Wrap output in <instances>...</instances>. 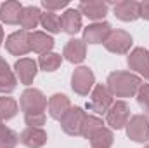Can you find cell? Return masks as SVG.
Segmentation results:
<instances>
[{
  "label": "cell",
  "instance_id": "cell-5",
  "mask_svg": "<svg viewBox=\"0 0 149 148\" xmlns=\"http://www.w3.org/2000/svg\"><path fill=\"white\" fill-rule=\"evenodd\" d=\"M127 134L134 141H148L149 140V118L144 115H135L127 124Z\"/></svg>",
  "mask_w": 149,
  "mask_h": 148
},
{
  "label": "cell",
  "instance_id": "cell-35",
  "mask_svg": "<svg viewBox=\"0 0 149 148\" xmlns=\"http://www.w3.org/2000/svg\"><path fill=\"white\" fill-rule=\"evenodd\" d=\"M0 127H2V120H0Z\"/></svg>",
  "mask_w": 149,
  "mask_h": 148
},
{
  "label": "cell",
  "instance_id": "cell-21",
  "mask_svg": "<svg viewBox=\"0 0 149 148\" xmlns=\"http://www.w3.org/2000/svg\"><path fill=\"white\" fill-rule=\"evenodd\" d=\"M40 16L42 12L38 7H23L21 16H19V25L24 28V32H28L40 23Z\"/></svg>",
  "mask_w": 149,
  "mask_h": 148
},
{
  "label": "cell",
  "instance_id": "cell-1",
  "mask_svg": "<svg viewBox=\"0 0 149 148\" xmlns=\"http://www.w3.org/2000/svg\"><path fill=\"white\" fill-rule=\"evenodd\" d=\"M142 85L141 78L135 77L132 73H125V72H114L108 77V87H109V92L114 96H120V98H128V96H134L139 87Z\"/></svg>",
  "mask_w": 149,
  "mask_h": 148
},
{
  "label": "cell",
  "instance_id": "cell-7",
  "mask_svg": "<svg viewBox=\"0 0 149 148\" xmlns=\"http://www.w3.org/2000/svg\"><path fill=\"white\" fill-rule=\"evenodd\" d=\"M5 47L14 56H24L31 49V45H30V33L21 30V32H16V33L9 35V38L5 40Z\"/></svg>",
  "mask_w": 149,
  "mask_h": 148
},
{
  "label": "cell",
  "instance_id": "cell-36",
  "mask_svg": "<svg viewBox=\"0 0 149 148\" xmlns=\"http://www.w3.org/2000/svg\"><path fill=\"white\" fill-rule=\"evenodd\" d=\"M146 148H149V147H146Z\"/></svg>",
  "mask_w": 149,
  "mask_h": 148
},
{
  "label": "cell",
  "instance_id": "cell-27",
  "mask_svg": "<svg viewBox=\"0 0 149 148\" xmlns=\"http://www.w3.org/2000/svg\"><path fill=\"white\" fill-rule=\"evenodd\" d=\"M17 143V134L9 127H0V148H14Z\"/></svg>",
  "mask_w": 149,
  "mask_h": 148
},
{
  "label": "cell",
  "instance_id": "cell-15",
  "mask_svg": "<svg viewBox=\"0 0 149 148\" xmlns=\"http://www.w3.org/2000/svg\"><path fill=\"white\" fill-rule=\"evenodd\" d=\"M14 68H16V73L19 77V80H21L23 84H26V85L31 84L33 78H35V75H37V63H35L33 59H30V58L19 59Z\"/></svg>",
  "mask_w": 149,
  "mask_h": 148
},
{
  "label": "cell",
  "instance_id": "cell-14",
  "mask_svg": "<svg viewBox=\"0 0 149 148\" xmlns=\"http://www.w3.org/2000/svg\"><path fill=\"white\" fill-rule=\"evenodd\" d=\"M45 141H47V134L40 127H28L21 132V143L28 148H40L45 145Z\"/></svg>",
  "mask_w": 149,
  "mask_h": 148
},
{
  "label": "cell",
  "instance_id": "cell-6",
  "mask_svg": "<svg viewBox=\"0 0 149 148\" xmlns=\"http://www.w3.org/2000/svg\"><path fill=\"white\" fill-rule=\"evenodd\" d=\"M104 45L109 52H116V54H125L130 45H132V37L123 32V30H116V32H109L108 38L104 40Z\"/></svg>",
  "mask_w": 149,
  "mask_h": 148
},
{
  "label": "cell",
  "instance_id": "cell-9",
  "mask_svg": "<svg viewBox=\"0 0 149 148\" xmlns=\"http://www.w3.org/2000/svg\"><path fill=\"white\" fill-rule=\"evenodd\" d=\"M128 117H130L128 105L125 101H116L108 110V124L111 125L113 129H121L123 125L128 124Z\"/></svg>",
  "mask_w": 149,
  "mask_h": 148
},
{
  "label": "cell",
  "instance_id": "cell-8",
  "mask_svg": "<svg viewBox=\"0 0 149 148\" xmlns=\"http://www.w3.org/2000/svg\"><path fill=\"white\" fill-rule=\"evenodd\" d=\"M71 85H73L74 92H78L81 96H87L88 91L94 85V73L85 66L76 68L73 72V77H71Z\"/></svg>",
  "mask_w": 149,
  "mask_h": 148
},
{
  "label": "cell",
  "instance_id": "cell-29",
  "mask_svg": "<svg viewBox=\"0 0 149 148\" xmlns=\"http://www.w3.org/2000/svg\"><path fill=\"white\" fill-rule=\"evenodd\" d=\"M137 101H139V105L144 110L149 111V85L148 84H144V85L139 87V91H137Z\"/></svg>",
  "mask_w": 149,
  "mask_h": 148
},
{
  "label": "cell",
  "instance_id": "cell-4",
  "mask_svg": "<svg viewBox=\"0 0 149 148\" xmlns=\"http://www.w3.org/2000/svg\"><path fill=\"white\" fill-rule=\"evenodd\" d=\"M85 111L78 106L70 108V111L61 118V125H63V131L70 136H80L81 134V125H83V120H85Z\"/></svg>",
  "mask_w": 149,
  "mask_h": 148
},
{
  "label": "cell",
  "instance_id": "cell-3",
  "mask_svg": "<svg viewBox=\"0 0 149 148\" xmlns=\"http://www.w3.org/2000/svg\"><path fill=\"white\" fill-rule=\"evenodd\" d=\"M111 105H113V94L109 92V89L102 84L95 85V89L90 96V101L87 103V108L90 111H95V113L102 115V113H108Z\"/></svg>",
  "mask_w": 149,
  "mask_h": 148
},
{
  "label": "cell",
  "instance_id": "cell-16",
  "mask_svg": "<svg viewBox=\"0 0 149 148\" xmlns=\"http://www.w3.org/2000/svg\"><path fill=\"white\" fill-rule=\"evenodd\" d=\"M61 30H64L70 35H74L76 32L81 30V16H80V11L68 9L61 16Z\"/></svg>",
  "mask_w": 149,
  "mask_h": 148
},
{
  "label": "cell",
  "instance_id": "cell-34",
  "mask_svg": "<svg viewBox=\"0 0 149 148\" xmlns=\"http://www.w3.org/2000/svg\"><path fill=\"white\" fill-rule=\"evenodd\" d=\"M2 40H3V32H2V28H0V44H2Z\"/></svg>",
  "mask_w": 149,
  "mask_h": 148
},
{
  "label": "cell",
  "instance_id": "cell-31",
  "mask_svg": "<svg viewBox=\"0 0 149 148\" xmlns=\"http://www.w3.org/2000/svg\"><path fill=\"white\" fill-rule=\"evenodd\" d=\"M42 5H43L45 9H49V11H52V12H54V9L66 7V5H68V2H66V0H61V2H49V0H43V2H42Z\"/></svg>",
  "mask_w": 149,
  "mask_h": 148
},
{
  "label": "cell",
  "instance_id": "cell-25",
  "mask_svg": "<svg viewBox=\"0 0 149 148\" xmlns=\"http://www.w3.org/2000/svg\"><path fill=\"white\" fill-rule=\"evenodd\" d=\"M40 66H42V70H45V72H54V70H57L59 68V65H61V56L59 54H54V52H47V54H42L40 56Z\"/></svg>",
  "mask_w": 149,
  "mask_h": 148
},
{
  "label": "cell",
  "instance_id": "cell-12",
  "mask_svg": "<svg viewBox=\"0 0 149 148\" xmlns=\"http://www.w3.org/2000/svg\"><path fill=\"white\" fill-rule=\"evenodd\" d=\"M128 65L132 70H135L141 75H144L146 78H149V51L141 49V47L135 49L128 56Z\"/></svg>",
  "mask_w": 149,
  "mask_h": 148
},
{
  "label": "cell",
  "instance_id": "cell-10",
  "mask_svg": "<svg viewBox=\"0 0 149 148\" xmlns=\"http://www.w3.org/2000/svg\"><path fill=\"white\" fill-rule=\"evenodd\" d=\"M114 16L121 21H134L141 18V4L134 0H123L114 4Z\"/></svg>",
  "mask_w": 149,
  "mask_h": 148
},
{
  "label": "cell",
  "instance_id": "cell-20",
  "mask_svg": "<svg viewBox=\"0 0 149 148\" xmlns=\"http://www.w3.org/2000/svg\"><path fill=\"white\" fill-rule=\"evenodd\" d=\"M64 56L71 63H80L85 59V42L83 40H70L68 45L64 47Z\"/></svg>",
  "mask_w": 149,
  "mask_h": 148
},
{
  "label": "cell",
  "instance_id": "cell-23",
  "mask_svg": "<svg viewBox=\"0 0 149 148\" xmlns=\"http://www.w3.org/2000/svg\"><path fill=\"white\" fill-rule=\"evenodd\" d=\"M40 25L50 33H59L61 32V18L52 11H47L45 14L40 16Z\"/></svg>",
  "mask_w": 149,
  "mask_h": 148
},
{
  "label": "cell",
  "instance_id": "cell-22",
  "mask_svg": "<svg viewBox=\"0 0 149 148\" xmlns=\"http://www.w3.org/2000/svg\"><path fill=\"white\" fill-rule=\"evenodd\" d=\"M88 140L92 143V148H109L113 145V134L111 131H108L106 127L97 129Z\"/></svg>",
  "mask_w": 149,
  "mask_h": 148
},
{
  "label": "cell",
  "instance_id": "cell-33",
  "mask_svg": "<svg viewBox=\"0 0 149 148\" xmlns=\"http://www.w3.org/2000/svg\"><path fill=\"white\" fill-rule=\"evenodd\" d=\"M7 73H10V70H9V65L0 58V77H3V75H7Z\"/></svg>",
  "mask_w": 149,
  "mask_h": 148
},
{
  "label": "cell",
  "instance_id": "cell-18",
  "mask_svg": "<svg viewBox=\"0 0 149 148\" xmlns=\"http://www.w3.org/2000/svg\"><path fill=\"white\" fill-rule=\"evenodd\" d=\"M30 45L35 52L47 54L54 47V38L49 37L43 32H33V33H30Z\"/></svg>",
  "mask_w": 149,
  "mask_h": 148
},
{
  "label": "cell",
  "instance_id": "cell-28",
  "mask_svg": "<svg viewBox=\"0 0 149 148\" xmlns=\"http://www.w3.org/2000/svg\"><path fill=\"white\" fill-rule=\"evenodd\" d=\"M16 89V77L12 72L3 77H0V92H12Z\"/></svg>",
  "mask_w": 149,
  "mask_h": 148
},
{
  "label": "cell",
  "instance_id": "cell-2",
  "mask_svg": "<svg viewBox=\"0 0 149 148\" xmlns=\"http://www.w3.org/2000/svg\"><path fill=\"white\" fill-rule=\"evenodd\" d=\"M21 108L24 115H40L47 108V99L37 89H26L21 96Z\"/></svg>",
  "mask_w": 149,
  "mask_h": 148
},
{
  "label": "cell",
  "instance_id": "cell-13",
  "mask_svg": "<svg viewBox=\"0 0 149 148\" xmlns=\"http://www.w3.org/2000/svg\"><path fill=\"white\" fill-rule=\"evenodd\" d=\"M47 106H49L50 117H52V118H57V120H61V118L70 111V108H71L70 99H68L64 94H54V96L49 99Z\"/></svg>",
  "mask_w": 149,
  "mask_h": 148
},
{
  "label": "cell",
  "instance_id": "cell-26",
  "mask_svg": "<svg viewBox=\"0 0 149 148\" xmlns=\"http://www.w3.org/2000/svg\"><path fill=\"white\" fill-rule=\"evenodd\" d=\"M102 125H104V124H102L101 118L87 115L85 120H83V125H81V136H83V138H90V136H92L97 129H101Z\"/></svg>",
  "mask_w": 149,
  "mask_h": 148
},
{
  "label": "cell",
  "instance_id": "cell-24",
  "mask_svg": "<svg viewBox=\"0 0 149 148\" xmlns=\"http://www.w3.org/2000/svg\"><path fill=\"white\" fill-rule=\"evenodd\" d=\"M17 113V103L12 98H0V120L12 118Z\"/></svg>",
  "mask_w": 149,
  "mask_h": 148
},
{
  "label": "cell",
  "instance_id": "cell-32",
  "mask_svg": "<svg viewBox=\"0 0 149 148\" xmlns=\"http://www.w3.org/2000/svg\"><path fill=\"white\" fill-rule=\"evenodd\" d=\"M141 18H144V19L149 21V0L141 4Z\"/></svg>",
  "mask_w": 149,
  "mask_h": 148
},
{
  "label": "cell",
  "instance_id": "cell-11",
  "mask_svg": "<svg viewBox=\"0 0 149 148\" xmlns=\"http://www.w3.org/2000/svg\"><path fill=\"white\" fill-rule=\"evenodd\" d=\"M109 32H111L109 23H106V21L104 23H94V25L85 28L83 42H87V44H101V42H104L108 38Z\"/></svg>",
  "mask_w": 149,
  "mask_h": 148
},
{
  "label": "cell",
  "instance_id": "cell-30",
  "mask_svg": "<svg viewBox=\"0 0 149 148\" xmlns=\"http://www.w3.org/2000/svg\"><path fill=\"white\" fill-rule=\"evenodd\" d=\"M24 120H26V124L30 127H40L45 122V113H40V115H24Z\"/></svg>",
  "mask_w": 149,
  "mask_h": 148
},
{
  "label": "cell",
  "instance_id": "cell-17",
  "mask_svg": "<svg viewBox=\"0 0 149 148\" xmlns=\"http://www.w3.org/2000/svg\"><path fill=\"white\" fill-rule=\"evenodd\" d=\"M78 11L83 12L88 19H102L108 12V4L104 2H81Z\"/></svg>",
  "mask_w": 149,
  "mask_h": 148
},
{
  "label": "cell",
  "instance_id": "cell-19",
  "mask_svg": "<svg viewBox=\"0 0 149 148\" xmlns=\"http://www.w3.org/2000/svg\"><path fill=\"white\" fill-rule=\"evenodd\" d=\"M21 11H23V5L19 2H5L0 9V19L7 25H16L19 23Z\"/></svg>",
  "mask_w": 149,
  "mask_h": 148
}]
</instances>
